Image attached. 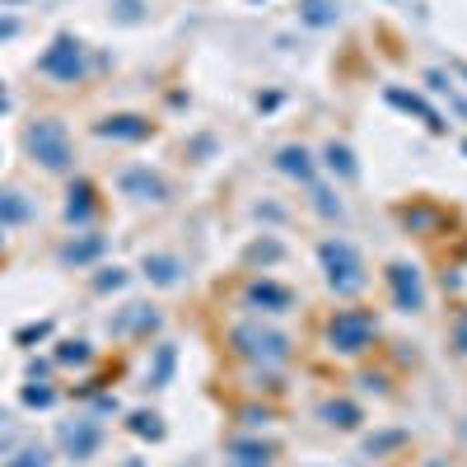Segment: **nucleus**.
Instances as JSON below:
<instances>
[{
  "label": "nucleus",
  "instance_id": "nucleus-19",
  "mask_svg": "<svg viewBox=\"0 0 467 467\" xmlns=\"http://www.w3.org/2000/svg\"><path fill=\"white\" fill-rule=\"evenodd\" d=\"M323 154H327V169H332L337 178H346V182H350V178L360 173V169H356V154H350L346 145H337V140H332V145H327Z\"/></svg>",
  "mask_w": 467,
  "mask_h": 467
},
{
  "label": "nucleus",
  "instance_id": "nucleus-7",
  "mask_svg": "<svg viewBox=\"0 0 467 467\" xmlns=\"http://www.w3.org/2000/svg\"><path fill=\"white\" fill-rule=\"evenodd\" d=\"M57 440H61V449H66L75 462H85V458L99 453L103 431H99V420H66L61 431H57Z\"/></svg>",
  "mask_w": 467,
  "mask_h": 467
},
{
  "label": "nucleus",
  "instance_id": "nucleus-8",
  "mask_svg": "<svg viewBox=\"0 0 467 467\" xmlns=\"http://www.w3.org/2000/svg\"><path fill=\"white\" fill-rule=\"evenodd\" d=\"M117 187L127 192V197H136V202H169V182L160 178V173H150V169H122L117 173Z\"/></svg>",
  "mask_w": 467,
  "mask_h": 467
},
{
  "label": "nucleus",
  "instance_id": "nucleus-33",
  "mask_svg": "<svg viewBox=\"0 0 467 467\" xmlns=\"http://www.w3.org/2000/svg\"><path fill=\"white\" fill-rule=\"evenodd\" d=\"M458 350H462V356H467V318L458 323Z\"/></svg>",
  "mask_w": 467,
  "mask_h": 467
},
{
  "label": "nucleus",
  "instance_id": "nucleus-29",
  "mask_svg": "<svg viewBox=\"0 0 467 467\" xmlns=\"http://www.w3.org/2000/svg\"><path fill=\"white\" fill-rule=\"evenodd\" d=\"M314 197H318V211H323V215H341V202H332V192H323V187H318Z\"/></svg>",
  "mask_w": 467,
  "mask_h": 467
},
{
  "label": "nucleus",
  "instance_id": "nucleus-34",
  "mask_svg": "<svg viewBox=\"0 0 467 467\" xmlns=\"http://www.w3.org/2000/svg\"><path fill=\"white\" fill-rule=\"evenodd\" d=\"M10 108V99H5V89H0V112H5Z\"/></svg>",
  "mask_w": 467,
  "mask_h": 467
},
{
  "label": "nucleus",
  "instance_id": "nucleus-13",
  "mask_svg": "<svg viewBox=\"0 0 467 467\" xmlns=\"http://www.w3.org/2000/svg\"><path fill=\"white\" fill-rule=\"evenodd\" d=\"M99 253H103V239L99 234H85V239H70L61 248V266H89Z\"/></svg>",
  "mask_w": 467,
  "mask_h": 467
},
{
  "label": "nucleus",
  "instance_id": "nucleus-5",
  "mask_svg": "<svg viewBox=\"0 0 467 467\" xmlns=\"http://www.w3.org/2000/svg\"><path fill=\"white\" fill-rule=\"evenodd\" d=\"M374 341V318L360 314V308H346L327 323V346L341 350V356H360V350Z\"/></svg>",
  "mask_w": 467,
  "mask_h": 467
},
{
  "label": "nucleus",
  "instance_id": "nucleus-21",
  "mask_svg": "<svg viewBox=\"0 0 467 467\" xmlns=\"http://www.w3.org/2000/svg\"><path fill=\"white\" fill-rule=\"evenodd\" d=\"M131 435L140 440H164V420L154 411H131Z\"/></svg>",
  "mask_w": 467,
  "mask_h": 467
},
{
  "label": "nucleus",
  "instance_id": "nucleus-35",
  "mask_svg": "<svg viewBox=\"0 0 467 467\" xmlns=\"http://www.w3.org/2000/svg\"><path fill=\"white\" fill-rule=\"evenodd\" d=\"M0 5H28V0H0Z\"/></svg>",
  "mask_w": 467,
  "mask_h": 467
},
{
  "label": "nucleus",
  "instance_id": "nucleus-31",
  "mask_svg": "<svg viewBox=\"0 0 467 467\" xmlns=\"http://www.w3.org/2000/svg\"><path fill=\"white\" fill-rule=\"evenodd\" d=\"M47 332H52V323H37V327H24L19 341H37V337H47Z\"/></svg>",
  "mask_w": 467,
  "mask_h": 467
},
{
  "label": "nucleus",
  "instance_id": "nucleus-26",
  "mask_svg": "<svg viewBox=\"0 0 467 467\" xmlns=\"http://www.w3.org/2000/svg\"><path fill=\"white\" fill-rule=\"evenodd\" d=\"M15 444H19V425H15V420H10L5 411H0V458H5V453H10Z\"/></svg>",
  "mask_w": 467,
  "mask_h": 467
},
{
  "label": "nucleus",
  "instance_id": "nucleus-25",
  "mask_svg": "<svg viewBox=\"0 0 467 467\" xmlns=\"http://www.w3.org/2000/svg\"><path fill=\"white\" fill-rule=\"evenodd\" d=\"M169 369H173V346H160V360H154L150 383H154V388H164V383H169Z\"/></svg>",
  "mask_w": 467,
  "mask_h": 467
},
{
  "label": "nucleus",
  "instance_id": "nucleus-4",
  "mask_svg": "<svg viewBox=\"0 0 467 467\" xmlns=\"http://www.w3.org/2000/svg\"><path fill=\"white\" fill-rule=\"evenodd\" d=\"M234 346H239V356H248L253 365H281V360L290 356L285 332H276V327H257V323L234 327Z\"/></svg>",
  "mask_w": 467,
  "mask_h": 467
},
{
  "label": "nucleus",
  "instance_id": "nucleus-18",
  "mask_svg": "<svg viewBox=\"0 0 467 467\" xmlns=\"http://www.w3.org/2000/svg\"><path fill=\"white\" fill-rule=\"evenodd\" d=\"M248 304H262V308H276V314H281V308H290V304H295V295H290L285 285H271V281H257V285L248 290Z\"/></svg>",
  "mask_w": 467,
  "mask_h": 467
},
{
  "label": "nucleus",
  "instance_id": "nucleus-37",
  "mask_svg": "<svg viewBox=\"0 0 467 467\" xmlns=\"http://www.w3.org/2000/svg\"><path fill=\"white\" fill-rule=\"evenodd\" d=\"M0 244H5V234H0Z\"/></svg>",
  "mask_w": 467,
  "mask_h": 467
},
{
  "label": "nucleus",
  "instance_id": "nucleus-14",
  "mask_svg": "<svg viewBox=\"0 0 467 467\" xmlns=\"http://www.w3.org/2000/svg\"><path fill=\"white\" fill-rule=\"evenodd\" d=\"M276 169L290 173V178H299V182L314 178V160H308V150H304V145H285V150L276 154Z\"/></svg>",
  "mask_w": 467,
  "mask_h": 467
},
{
  "label": "nucleus",
  "instance_id": "nucleus-22",
  "mask_svg": "<svg viewBox=\"0 0 467 467\" xmlns=\"http://www.w3.org/2000/svg\"><path fill=\"white\" fill-rule=\"evenodd\" d=\"M89 356H94L89 341H61V346H57V360H61V365H89Z\"/></svg>",
  "mask_w": 467,
  "mask_h": 467
},
{
  "label": "nucleus",
  "instance_id": "nucleus-17",
  "mask_svg": "<svg viewBox=\"0 0 467 467\" xmlns=\"http://www.w3.org/2000/svg\"><path fill=\"white\" fill-rule=\"evenodd\" d=\"M299 19L314 28H332L341 19V10H337V0H299Z\"/></svg>",
  "mask_w": 467,
  "mask_h": 467
},
{
  "label": "nucleus",
  "instance_id": "nucleus-3",
  "mask_svg": "<svg viewBox=\"0 0 467 467\" xmlns=\"http://www.w3.org/2000/svg\"><path fill=\"white\" fill-rule=\"evenodd\" d=\"M37 70H43L47 80L75 85L85 75V43H80V37H70V33H57L47 43V52L37 57Z\"/></svg>",
  "mask_w": 467,
  "mask_h": 467
},
{
  "label": "nucleus",
  "instance_id": "nucleus-23",
  "mask_svg": "<svg viewBox=\"0 0 467 467\" xmlns=\"http://www.w3.org/2000/svg\"><path fill=\"white\" fill-rule=\"evenodd\" d=\"M234 462L239 467H266V449L262 444H234Z\"/></svg>",
  "mask_w": 467,
  "mask_h": 467
},
{
  "label": "nucleus",
  "instance_id": "nucleus-36",
  "mask_svg": "<svg viewBox=\"0 0 467 467\" xmlns=\"http://www.w3.org/2000/svg\"><path fill=\"white\" fill-rule=\"evenodd\" d=\"M122 467H145V462H140V458H131V462H122Z\"/></svg>",
  "mask_w": 467,
  "mask_h": 467
},
{
  "label": "nucleus",
  "instance_id": "nucleus-11",
  "mask_svg": "<svg viewBox=\"0 0 467 467\" xmlns=\"http://www.w3.org/2000/svg\"><path fill=\"white\" fill-rule=\"evenodd\" d=\"M154 327H160V314H154L150 304H127V314L112 318V332L117 337H127V332H154Z\"/></svg>",
  "mask_w": 467,
  "mask_h": 467
},
{
  "label": "nucleus",
  "instance_id": "nucleus-16",
  "mask_svg": "<svg viewBox=\"0 0 467 467\" xmlns=\"http://www.w3.org/2000/svg\"><path fill=\"white\" fill-rule=\"evenodd\" d=\"M145 276H150L154 285H178V281H182V266H178V257L150 253V257H145Z\"/></svg>",
  "mask_w": 467,
  "mask_h": 467
},
{
  "label": "nucleus",
  "instance_id": "nucleus-15",
  "mask_svg": "<svg viewBox=\"0 0 467 467\" xmlns=\"http://www.w3.org/2000/svg\"><path fill=\"white\" fill-rule=\"evenodd\" d=\"M28 215H33V206L24 202V192H15V187H0V229L24 224Z\"/></svg>",
  "mask_w": 467,
  "mask_h": 467
},
{
  "label": "nucleus",
  "instance_id": "nucleus-2",
  "mask_svg": "<svg viewBox=\"0 0 467 467\" xmlns=\"http://www.w3.org/2000/svg\"><path fill=\"white\" fill-rule=\"evenodd\" d=\"M318 257H323V271H327V285H332L337 295H356V290L365 285V266H360V253L350 248L346 239H323Z\"/></svg>",
  "mask_w": 467,
  "mask_h": 467
},
{
  "label": "nucleus",
  "instance_id": "nucleus-1",
  "mask_svg": "<svg viewBox=\"0 0 467 467\" xmlns=\"http://www.w3.org/2000/svg\"><path fill=\"white\" fill-rule=\"evenodd\" d=\"M24 150L33 154V164H43L47 173H66L70 169V136L57 117H37L24 131Z\"/></svg>",
  "mask_w": 467,
  "mask_h": 467
},
{
  "label": "nucleus",
  "instance_id": "nucleus-9",
  "mask_svg": "<svg viewBox=\"0 0 467 467\" xmlns=\"http://www.w3.org/2000/svg\"><path fill=\"white\" fill-rule=\"evenodd\" d=\"M94 136H103V140H145V136H154V122H145V117H136V112H117V117L94 122Z\"/></svg>",
  "mask_w": 467,
  "mask_h": 467
},
{
  "label": "nucleus",
  "instance_id": "nucleus-20",
  "mask_svg": "<svg viewBox=\"0 0 467 467\" xmlns=\"http://www.w3.org/2000/svg\"><path fill=\"white\" fill-rule=\"evenodd\" d=\"M323 420L337 425V431H356V425H360V411L350 407V402H323Z\"/></svg>",
  "mask_w": 467,
  "mask_h": 467
},
{
  "label": "nucleus",
  "instance_id": "nucleus-24",
  "mask_svg": "<svg viewBox=\"0 0 467 467\" xmlns=\"http://www.w3.org/2000/svg\"><path fill=\"white\" fill-rule=\"evenodd\" d=\"M47 462H52V453H47V449H19L5 467H47Z\"/></svg>",
  "mask_w": 467,
  "mask_h": 467
},
{
  "label": "nucleus",
  "instance_id": "nucleus-32",
  "mask_svg": "<svg viewBox=\"0 0 467 467\" xmlns=\"http://www.w3.org/2000/svg\"><path fill=\"white\" fill-rule=\"evenodd\" d=\"M19 33V19H0V43H5V37H15Z\"/></svg>",
  "mask_w": 467,
  "mask_h": 467
},
{
  "label": "nucleus",
  "instance_id": "nucleus-30",
  "mask_svg": "<svg viewBox=\"0 0 467 467\" xmlns=\"http://www.w3.org/2000/svg\"><path fill=\"white\" fill-rule=\"evenodd\" d=\"M117 5H122V10H117V19H127V24L140 19V0H117Z\"/></svg>",
  "mask_w": 467,
  "mask_h": 467
},
{
  "label": "nucleus",
  "instance_id": "nucleus-6",
  "mask_svg": "<svg viewBox=\"0 0 467 467\" xmlns=\"http://www.w3.org/2000/svg\"><path fill=\"white\" fill-rule=\"evenodd\" d=\"M388 285H393V299L402 314H420L425 308V285H420V271L411 262H393L388 266Z\"/></svg>",
  "mask_w": 467,
  "mask_h": 467
},
{
  "label": "nucleus",
  "instance_id": "nucleus-12",
  "mask_svg": "<svg viewBox=\"0 0 467 467\" xmlns=\"http://www.w3.org/2000/svg\"><path fill=\"white\" fill-rule=\"evenodd\" d=\"M94 211H99L94 187H89V182H75V187L66 192V220H70V224H85Z\"/></svg>",
  "mask_w": 467,
  "mask_h": 467
},
{
  "label": "nucleus",
  "instance_id": "nucleus-27",
  "mask_svg": "<svg viewBox=\"0 0 467 467\" xmlns=\"http://www.w3.org/2000/svg\"><path fill=\"white\" fill-rule=\"evenodd\" d=\"M52 398H57V393H52V388H43V383H37V388L28 383V388H24V402H28V407H52Z\"/></svg>",
  "mask_w": 467,
  "mask_h": 467
},
{
  "label": "nucleus",
  "instance_id": "nucleus-10",
  "mask_svg": "<svg viewBox=\"0 0 467 467\" xmlns=\"http://www.w3.org/2000/svg\"><path fill=\"white\" fill-rule=\"evenodd\" d=\"M388 103H393V108H402V112H416V117H420V122L431 127V131H444V117H440L431 103H425L420 94H407V89H388Z\"/></svg>",
  "mask_w": 467,
  "mask_h": 467
},
{
  "label": "nucleus",
  "instance_id": "nucleus-28",
  "mask_svg": "<svg viewBox=\"0 0 467 467\" xmlns=\"http://www.w3.org/2000/svg\"><path fill=\"white\" fill-rule=\"evenodd\" d=\"M94 285H99V290H122V285H127V271L112 266V271H103V276H94Z\"/></svg>",
  "mask_w": 467,
  "mask_h": 467
}]
</instances>
